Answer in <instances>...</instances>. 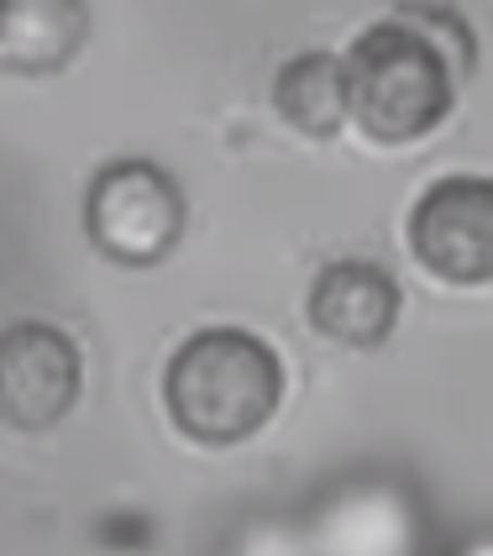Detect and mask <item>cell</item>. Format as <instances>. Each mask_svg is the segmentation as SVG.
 Listing matches in <instances>:
<instances>
[{
    "mask_svg": "<svg viewBox=\"0 0 493 556\" xmlns=\"http://www.w3.org/2000/svg\"><path fill=\"white\" fill-rule=\"evenodd\" d=\"M400 283L389 268L346 257L320 268V278L309 283V320L320 337L341 341V346H378L400 320Z\"/></svg>",
    "mask_w": 493,
    "mask_h": 556,
    "instance_id": "6",
    "label": "cell"
},
{
    "mask_svg": "<svg viewBox=\"0 0 493 556\" xmlns=\"http://www.w3.org/2000/svg\"><path fill=\"white\" fill-rule=\"evenodd\" d=\"M79 346L48 320H16L0 331V426L53 431L79 400Z\"/></svg>",
    "mask_w": 493,
    "mask_h": 556,
    "instance_id": "5",
    "label": "cell"
},
{
    "mask_svg": "<svg viewBox=\"0 0 493 556\" xmlns=\"http://www.w3.org/2000/svg\"><path fill=\"white\" fill-rule=\"evenodd\" d=\"M85 31V0H0V74H59Z\"/></svg>",
    "mask_w": 493,
    "mask_h": 556,
    "instance_id": "7",
    "label": "cell"
},
{
    "mask_svg": "<svg viewBox=\"0 0 493 556\" xmlns=\"http://www.w3.org/2000/svg\"><path fill=\"white\" fill-rule=\"evenodd\" d=\"M278 116L305 131V137H337L352 116V94H346V63L337 53H294L274 79Z\"/></svg>",
    "mask_w": 493,
    "mask_h": 556,
    "instance_id": "8",
    "label": "cell"
},
{
    "mask_svg": "<svg viewBox=\"0 0 493 556\" xmlns=\"http://www.w3.org/2000/svg\"><path fill=\"white\" fill-rule=\"evenodd\" d=\"M346 94L352 122L372 142H415L446 122L452 111V68L431 31L409 22H372L346 48Z\"/></svg>",
    "mask_w": 493,
    "mask_h": 556,
    "instance_id": "2",
    "label": "cell"
},
{
    "mask_svg": "<svg viewBox=\"0 0 493 556\" xmlns=\"http://www.w3.org/2000/svg\"><path fill=\"white\" fill-rule=\"evenodd\" d=\"M85 226L105 257L126 268H148L179 248L189 226V200L168 168L148 157H116L90 179Z\"/></svg>",
    "mask_w": 493,
    "mask_h": 556,
    "instance_id": "3",
    "label": "cell"
},
{
    "mask_svg": "<svg viewBox=\"0 0 493 556\" xmlns=\"http://www.w3.org/2000/svg\"><path fill=\"white\" fill-rule=\"evenodd\" d=\"M409 252L446 283H493V179H435L409 211Z\"/></svg>",
    "mask_w": 493,
    "mask_h": 556,
    "instance_id": "4",
    "label": "cell"
},
{
    "mask_svg": "<svg viewBox=\"0 0 493 556\" xmlns=\"http://www.w3.org/2000/svg\"><path fill=\"white\" fill-rule=\"evenodd\" d=\"M283 400V363L263 337L237 326H205L168 357L163 404L168 420L200 446H237L274 420Z\"/></svg>",
    "mask_w": 493,
    "mask_h": 556,
    "instance_id": "1",
    "label": "cell"
}]
</instances>
